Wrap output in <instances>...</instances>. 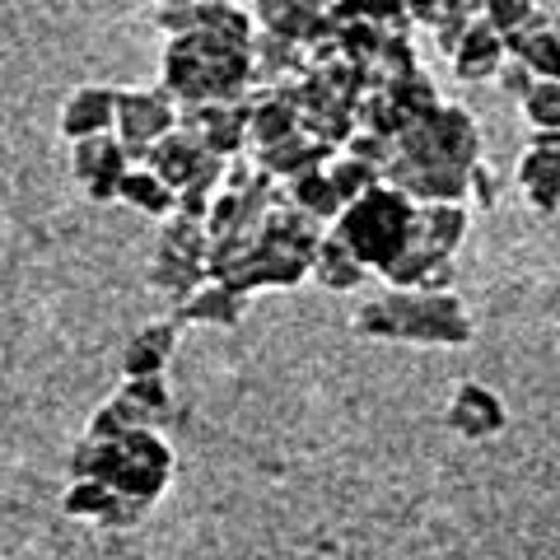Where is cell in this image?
<instances>
[{
	"label": "cell",
	"mask_w": 560,
	"mask_h": 560,
	"mask_svg": "<svg viewBox=\"0 0 560 560\" xmlns=\"http://www.w3.org/2000/svg\"><path fill=\"white\" fill-rule=\"evenodd\" d=\"M113 121H117V90H108V84H84L61 108V136L75 145V140H90V136H108Z\"/></svg>",
	"instance_id": "9c48e42d"
},
{
	"label": "cell",
	"mask_w": 560,
	"mask_h": 560,
	"mask_svg": "<svg viewBox=\"0 0 560 560\" xmlns=\"http://www.w3.org/2000/svg\"><path fill=\"white\" fill-rule=\"evenodd\" d=\"M401 10H407V20L416 24H440L444 20V10H448V0H401Z\"/></svg>",
	"instance_id": "4dcf8cb0"
},
{
	"label": "cell",
	"mask_w": 560,
	"mask_h": 560,
	"mask_svg": "<svg viewBox=\"0 0 560 560\" xmlns=\"http://www.w3.org/2000/svg\"><path fill=\"white\" fill-rule=\"evenodd\" d=\"M243 308H248V294L224 285V280H201L197 290L187 294L178 304V323H210V327H234L243 318Z\"/></svg>",
	"instance_id": "30bf717a"
},
{
	"label": "cell",
	"mask_w": 560,
	"mask_h": 560,
	"mask_svg": "<svg viewBox=\"0 0 560 560\" xmlns=\"http://www.w3.org/2000/svg\"><path fill=\"white\" fill-rule=\"evenodd\" d=\"M197 28L206 33V38L215 43H230V47H248L253 43V14L243 0H206V5L197 10Z\"/></svg>",
	"instance_id": "2e32d148"
},
{
	"label": "cell",
	"mask_w": 560,
	"mask_h": 560,
	"mask_svg": "<svg viewBox=\"0 0 560 560\" xmlns=\"http://www.w3.org/2000/svg\"><path fill=\"white\" fill-rule=\"evenodd\" d=\"M504 420H510L504 401L477 378L458 383L453 397H448V407H444V425L453 434H463V440H495V434L504 430Z\"/></svg>",
	"instance_id": "52a82bcc"
},
{
	"label": "cell",
	"mask_w": 560,
	"mask_h": 560,
	"mask_svg": "<svg viewBox=\"0 0 560 560\" xmlns=\"http://www.w3.org/2000/svg\"><path fill=\"white\" fill-rule=\"evenodd\" d=\"M346 154L350 160H360V164H370V168H388V160H393V140L388 136H378V131H355L346 140Z\"/></svg>",
	"instance_id": "4316f807"
},
{
	"label": "cell",
	"mask_w": 560,
	"mask_h": 560,
	"mask_svg": "<svg viewBox=\"0 0 560 560\" xmlns=\"http://www.w3.org/2000/svg\"><path fill=\"white\" fill-rule=\"evenodd\" d=\"M467 230H471V215H467L463 201H425V206H416V238L425 243L430 253L453 257L458 253V243L467 238Z\"/></svg>",
	"instance_id": "8fae6325"
},
{
	"label": "cell",
	"mask_w": 560,
	"mask_h": 560,
	"mask_svg": "<svg viewBox=\"0 0 560 560\" xmlns=\"http://www.w3.org/2000/svg\"><path fill=\"white\" fill-rule=\"evenodd\" d=\"M253 80L248 47H230L206 38L201 28L168 38L164 47V90L173 103H230L243 94V84Z\"/></svg>",
	"instance_id": "7a4b0ae2"
},
{
	"label": "cell",
	"mask_w": 560,
	"mask_h": 560,
	"mask_svg": "<svg viewBox=\"0 0 560 560\" xmlns=\"http://www.w3.org/2000/svg\"><path fill=\"white\" fill-rule=\"evenodd\" d=\"M280 191H285V201H290V206H300L304 215H313V220H337V215H341V206H346L323 168H313V173H300V178L280 183Z\"/></svg>",
	"instance_id": "ac0fdd59"
},
{
	"label": "cell",
	"mask_w": 560,
	"mask_h": 560,
	"mask_svg": "<svg viewBox=\"0 0 560 560\" xmlns=\"http://www.w3.org/2000/svg\"><path fill=\"white\" fill-rule=\"evenodd\" d=\"M206 280V267L201 261H187V257H168V253H154V267H150V285L168 294V300H187L191 290H197Z\"/></svg>",
	"instance_id": "ffe728a7"
},
{
	"label": "cell",
	"mask_w": 560,
	"mask_h": 560,
	"mask_svg": "<svg viewBox=\"0 0 560 560\" xmlns=\"http://www.w3.org/2000/svg\"><path fill=\"white\" fill-rule=\"evenodd\" d=\"M117 201H131L136 210H145V215H160V220L178 215V191H173L154 168H140V164H131L127 173H121Z\"/></svg>",
	"instance_id": "9a60e30c"
},
{
	"label": "cell",
	"mask_w": 560,
	"mask_h": 560,
	"mask_svg": "<svg viewBox=\"0 0 560 560\" xmlns=\"http://www.w3.org/2000/svg\"><path fill=\"white\" fill-rule=\"evenodd\" d=\"M448 61H453V75H458L463 84L495 80V70L504 61V43L486 20H471V28L463 33V43H458V51H453Z\"/></svg>",
	"instance_id": "7c38bea8"
},
{
	"label": "cell",
	"mask_w": 560,
	"mask_h": 560,
	"mask_svg": "<svg viewBox=\"0 0 560 560\" xmlns=\"http://www.w3.org/2000/svg\"><path fill=\"white\" fill-rule=\"evenodd\" d=\"M481 14H486V24L504 38V33H514L523 20H533V14H537V0H490Z\"/></svg>",
	"instance_id": "83f0119b"
},
{
	"label": "cell",
	"mask_w": 560,
	"mask_h": 560,
	"mask_svg": "<svg viewBox=\"0 0 560 560\" xmlns=\"http://www.w3.org/2000/svg\"><path fill=\"white\" fill-rule=\"evenodd\" d=\"M331 154V145H318L313 136L304 131H294L285 140H276V145H261L257 150V164L267 178H280V183H290V178H300V173H313L323 160Z\"/></svg>",
	"instance_id": "4fadbf2b"
},
{
	"label": "cell",
	"mask_w": 560,
	"mask_h": 560,
	"mask_svg": "<svg viewBox=\"0 0 560 560\" xmlns=\"http://www.w3.org/2000/svg\"><path fill=\"white\" fill-rule=\"evenodd\" d=\"M173 346H178V318H164V323H150V327H140L131 346H127V355H121V374L127 378H150V374H164L168 370V355H173Z\"/></svg>",
	"instance_id": "5bb4252c"
},
{
	"label": "cell",
	"mask_w": 560,
	"mask_h": 560,
	"mask_svg": "<svg viewBox=\"0 0 560 560\" xmlns=\"http://www.w3.org/2000/svg\"><path fill=\"white\" fill-rule=\"evenodd\" d=\"M173 127H178V103H173L168 90H131V94L117 90L113 131H117V140H121V150H127L131 164L145 160V150L160 136H168Z\"/></svg>",
	"instance_id": "5b68a950"
},
{
	"label": "cell",
	"mask_w": 560,
	"mask_h": 560,
	"mask_svg": "<svg viewBox=\"0 0 560 560\" xmlns=\"http://www.w3.org/2000/svg\"><path fill=\"white\" fill-rule=\"evenodd\" d=\"M117 397L140 416V425H160L168 416V388H164V374H150V378H127L117 388Z\"/></svg>",
	"instance_id": "44dd1931"
},
{
	"label": "cell",
	"mask_w": 560,
	"mask_h": 560,
	"mask_svg": "<svg viewBox=\"0 0 560 560\" xmlns=\"http://www.w3.org/2000/svg\"><path fill=\"white\" fill-rule=\"evenodd\" d=\"M393 150H416V154H434L453 168H477L481 164V131L477 117L453 108V103H440L425 121H411L393 136Z\"/></svg>",
	"instance_id": "277c9868"
},
{
	"label": "cell",
	"mask_w": 560,
	"mask_h": 560,
	"mask_svg": "<svg viewBox=\"0 0 560 560\" xmlns=\"http://www.w3.org/2000/svg\"><path fill=\"white\" fill-rule=\"evenodd\" d=\"M70 164H75V178L84 183L94 201H117V183L121 173L131 168L127 150H121V140L108 131V136H90V140H75V150H70Z\"/></svg>",
	"instance_id": "ba28073f"
},
{
	"label": "cell",
	"mask_w": 560,
	"mask_h": 560,
	"mask_svg": "<svg viewBox=\"0 0 560 560\" xmlns=\"http://www.w3.org/2000/svg\"><path fill=\"white\" fill-rule=\"evenodd\" d=\"M518 61H528L537 80H560V33H537V38L518 51Z\"/></svg>",
	"instance_id": "484cf974"
},
{
	"label": "cell",
	"mask_w": 560,
	"mask_h": 560,
	"mask_svg": "<svg viewBox=\"0 0 560 560\" xmlns=\"http://www.w3.org/2000/svg\"><path fill=\"white\" fill-rule=\"evenodd\" d=\"M458 5H463V10H467V14H481V10H486V5H490V0H458Z\"/></svg>",
	"instance_id": "d6a6232c"
},
{
	"label": "cell",
	"mask_w": 560,
	"mask_h": 560,
	"mask_svg": "<svg viewBox=\"0 0 560 560\" xmlns=\"http://www.w3.org/2000/svg\"><path fill=\"white\" fill-rule=\"evenodd\" d=\"M300 5H308V10H318V14H331L341 5V0H300Z\"/></svg>",
	"instance_id": "1f68e13d"
},
{
	"label": "cell",
	"mask_w": 560,
	"mask_h": 560,
	"mask_svg": "<svg viewBox=\"0 0 560 560\" xmlns=\"http://www.w3.org/2000/svg\"><path fill=\"white\" fill-rule=\"evenodd\" d=\"M113 500V486L108 481H90V477H75L66 490V514L70 518H103V510H108Z\"/></svg>",
	"instance_id": "d4e9b609"
},
{
	"label": "cell",
	"mask_w": 560,
	"mask_h": 560,
	"mask_svg": "<svg viewBox=\"0 0 560 560\" xmlns=\"http://www.w3.org/2000/svg\"><path fill=\"white\" fill-rule=\"evenodd\" d=\"M308 276H318V285H327V290H355L364 276L360 261H355V253L346 248L341 238H318V248H313V261H308Z\"/></svg>",
	"instance_id": "e0dca14e"
},
{
	"label": "cell",
	"mask_w": 560,
	"mask_h": 560,
	"mask_svg": "<svg viewBox=\"0 0 560 560\" xmlns=\"http://www.w3.org/2000/svg\"><path fill=\"white\" fill-rule=\"evenodd\" d=\"M197 0H164L160 10H154V24H160L168 38H183V33L197 28Z\"/></svg>",
	"instance_id": "f1b7e54d"
},
{
	"label": "cell",
	"mask_w": 560,
	"mask_h": 560,
	"mask_svg": "<svg viewBox=\"0 0 560 560\" xmlns=\"http://www.w3.org/2000/svg\"><path fill=\"white\" fill-rule=\"evenodd\" d=\"M383 94H388V103H393V113H397L401 127H411V121H425L434 108H440V90H434V80L425 75V70H411V75L393 80Z\"/></svg>",
	"instance_id": "d6986e66"
},
{
	"label": "cell",
	"mask_w": 560,
	"mask_h": 560,
	"mask_svg": "<svg viewBox=\"0 0 560 560\" xmlns=\"http://www.w3.org/2000/svg\"><path fill=\"white\" fill-rule=\"evenodd\" d=\"M518 108L533 131H560V80H537L533 90L518 98Z\"/></svg>",
	"instance_id": "603a6c76"
},
{
	"label": "cell",
	"mask_w": 560,
	"mask_h": 560,
	"mask_svg": "<svg viewBox=\"0 0 560 560\" xmlns=\"http://www.w3.org/2000/svg\"><path fill=\"white\" fill-rule=\"evenodd\" d=\"M323 173L331 178V187H337V197H341V201H355V197H364L370 187L383 183V173H378V168L360 164V160H350V154H346V160H331Z\"/></svg>",
	"instance_id": "cb8c5ba5"
},
{
	"label": "cell",
	"mask_w": 560,
	"mask_h": 560,
	"mask_svg": "<svg viewBox=\"0 0 560 560\" xmlns=\"http://www.w3.org/2000/svg\"><path fill=\"white\" fill-rule=\"evenodd\" d=\"M355 337L364 341H411V346H467L471 318L458 294L430 290H388L355 313Z\"/></svg>",
	"instance_id": "6da1fadb"
},
{
	"label": "cell",
	"mask_w": 560,
	"mask_h": 560,
	"mask_svg": "<svg viewBox=\"0 0 560 560\" xmlns=\"http://www.w3.org/2000/svg\"><path fill=\"white\" fill-rule=\"evenodd\" d=\"M518 191L528 197L533 210L556 215L560 210V131H537L533 145L518 160Z\"/></svg>",
	"instance_id": "8992f818"
},
{
	"label": "cell",
	"mask_w": 560,
	"mask_h": 560,
	"mask_svg": "<svg viewBox=\"0 0 560 560\" xmlns=\"http://www.w3.org/2000/svg\"><path fill=\"white\" fill-rule=\"evenodd\" d=\"M331 238H341L364 271H383L407 243H416V201L378 183L341 206V215L331 220Z\"/></svg>",
	"instance_id": "3957f363"
},
{
	"label": "cell",
	"mask_w": 560,
	"mask_h": 560,
	"mask_svg": "<svg viewBox=\"0 0 560 560\" xmlns=\"http://www.w3.org/2000/svg\"><path fill=\"white\" fill-rule=\"evenodd\" d=\"M495 84H500V90L510 94V98H523V94H528L533 84H537V75L528 70V61L504 57V61H500V70H495Z\"/></svg>",
	"instance_id": "f546056e"
},
{
	"label": "cell",
	"mask_w": 560,
	"mask_h": 560,
	"mask_svg": "<svg viewBox=\"0 0 560 560\" xmlns=\"http://www.w3.org/2000/svg\"><path fill=\"white\" fill-rule=\"evenodd\" d=\"M206 248H210L206 220H191V215H168V224H164V238H160V253H168V257H187V261H201V267H206Z\"/></svg>",
	"instance_id": "7402d4cb"
}]
</instances>
